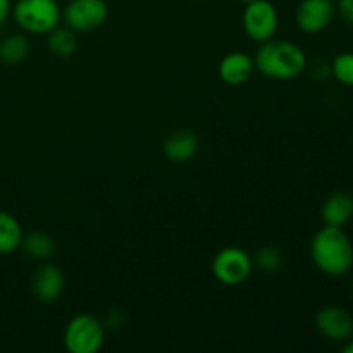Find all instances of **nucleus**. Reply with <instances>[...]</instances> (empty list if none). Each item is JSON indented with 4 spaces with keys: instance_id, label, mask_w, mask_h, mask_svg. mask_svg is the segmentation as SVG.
<instances>
[{
    "instance_id": "nucleus-1",
    "label": "nucleus",
    "mask_w": 353,
    "mask_h": 353,
    "mask_svg": "<svg viewBox=\"0 0 353 353\" xmlns=\"http://www.w3.org/2000/svg\"><path fill=\"white\" fill-rule=\"evenodd\" d=\"M310 257L323 274L340 278L353 268V245L343 228H321L310 241Z\"/></svg>"
},
{
    "instance_id": "nucleus-2",
    "label": "nucleus",
    "mask_w": 353,
    "mask_h": 353,
    "mask_svg": "<svg viewBox=\"0 0 353 353\" xmlns=\"http://www.w3.org/2000/svg\"><path fill=\"white\" fill-rule=\"evenodd\" d=\"M254 64L259 72L276 81H290L307 69V55L293 41L271 38L259 45L254 55Z\"/></svg>"
},
{
    "instance_id": "nucleus-3",
    "label": "nucleus",
    "mask_w": 353,
    "mask_h": 353,
    "mask_svg": "<svg viewBox=\"0 0 353 353\" xmlns=\"http://www.w3.org/2000/svg\"><path fill=\"white\" fill-rule=\"evenodd\" d=\"M12 17L24 33L47 34L61 23L62 9L57 0H17Z\"/></svg>"
},
{
    "instance_id": "nucleus-4",
    "label": "nucleus",
    "mask_w": 353,
    "mask_h": 353,
    "mask_svg": "<svg viewBox=\"0 0 353 353\" xmlns=\"http://www.w3.org/2000/svg\"><path fill=\"white\" fill-rule=\"evenodd\" d=\"M105 341V326L92 314H78L64 330V347L71 353H97Z\"/></svg>"
},
{
    "instance_id": "nucleus-5",
    "label": "nucleus",
    "mask_w": 353,
    "mask_h": 353,
    "mask_svg": "<svg viewBox=\"0 0 353 353\" xmlns=\"http://www.w3.org/2000/svg\"><path fill=\"white\" fill-rule=\"evenodd\" d=\"M254 271L252 257L238 247H226L217 252L212 261V274L226 286H238L247 281Z\"/></svg>"
},
{
    "instance_id": "nucleus-6",
    "label": "nucleus",
    "mask_w": 353,
    "mask_h": 353,
    "mask_svg": "<svg viewBox=\"0 0 353 353\" xmlns=\"http://www.w3.org/2000/svg\"><path fill=\"white\" fill-rule=\"evenodd\" d=\"M279 26L278 9L269 0H255L245 6L243 30L254 41H268L274 38Z\"/></svg>"
},
{
    "instance_id": "nucleus-7",
    "label": "nucleus",
    "mask_w": 353,
    "mask_h": 353,
    "mask_svg": "<svg viewBox=\"0 0 353 353\" xmlns=\"http://www.w3.org/2000/svg\"><path fill=\"white\" fill-rule=\"evenodd\" d=\"M109 16V6L105 0H69L62 9V19L65 26L76 33L97 30L105 23Z\"/></svg>"
},
{
    "instance_id": "nucleus-8",
    "label": "nucleus",
    "mask_w": 353,
    "mask_h": 353,
    "mask_svg": "<svg viewBox=\"0 0 353 353\" xmlns=\"http://www.w3.org/2000/svg\"><path fill=\"white\" fill-rule=\"evenodd\" d=\"M336 6L333 0H300L295 12L296 26L303 33H321L334 19Z\"/></svg>"
},
{
    "instance_id": "nucleus-9",
    "label": "nucleus",
    "mask_w": 353,
    "mask_h": 353,
    "mask_svg": "<svg viewBox=\"0 0 353 353\" xmlns=\"http://www.w3.org/2000/svg\"><path fill=\"white\" fill-rule=\"evenodd\" d=\"M316 330L334 343L348 341L353 336V317L343 307L326 305L316 314Z\"/></svg>"
},
{
    "instance_id": "nucleus-10",
    "label": "nucleus",
    "mask_w": 353,
    "mask_h": 353,
    "mask_svg": "<svg viewBox=\"0 0 353 353\" xmlns=\"http://www.w3.org/2000/svg\"><path fill=\"white\" fill-rule=\"evenodd\" d=\"M64 274L61 268L45 261L31 276V292L40 302L52 303L64 292Z\"/></svg>"
},
{
    "instance_id": "nucleus-11",
    "label": "nucleus",
    "mask_w": 353,
    "mask_h": 353,
    "mask_svg": "<svg viewBox=\"0 0 353 353\" xmlns=\"http://www.w3.org/2000/svg\"><path fill=\"white\" fill-rule=\"evenodd\" d=\"M200 148V140L192 130L172 131L162 143V152L165 157L176 164L192 161Z\"/></svg>"
},
{
    "instance_id": "nucleus-12",
    "label": "nucleus",
    "mask_w": 353,
    "mask_h": 353,
    "mask_svg": "<svg viewBox=\"0 0 353 353\" xmlns=\"http://www.w3.org/2000/svg\"><path fill=\"white\" fill-rule=\"evenodd\" d=\"M255 64L254 57L245 52H231L219 62V76L226 85L238 86L250 79Z\"/></svg>"
},
{
    "instance_id": "nucleus-13",
    "label": "nucleus",
    "mask_w": 353,
    "mask_h": 353,
    "mask_svg": "<svg viewBox=\"0 0 353 353\" xmlns=\"http://www.w3.org/2000/svg\"><path fill=\"white\" fill-rule=\"evenodd\" d=\"M324 224L343 228L353 217V195L348 192H336L326 199L321 209Z\"/></svg>"
},
{
    "instance_id": "nucleus-14",
    "label": "nucleus",
    "mask_w": 353,
    "mask_h": 353,
    "mask_svg": "<svg viewBox=\"0 0 353 353\" xmlns=\"http://www.w3.org/2000/svg\"><path fill=\"white\" fill-rule=\"evenodd\" d=\"M19 248L30 259L45 262L55 254V241L45 231H30V233L23 234Z\"/></svg>"
},
{
    "instance_id": "nucleus-15",
    "label": "nucleus",
    "mask_w": 353,
    "mask_h": 353,
    "mask_svg": "<svg viewBox=\"0 0 353 353\" xmlns=\"http://www.w3.org/2000/svg\"><path fill=\"white\" fill-rule=\"evenodd\" d=\"M23 240L21 224L12 214L0 210V255L12 254L17 250Z\"/></svg>"
},
{
    "instance_id": "nucleus-16",
    "label": "nucleus",
    "mask_w": 353,
    "mask_h": 353,
    "mask_svg": "<svg viewBox=\"0 0 353 353\" xmlns=\"http://www.w3.org/2000/svg\"><path fill=\"white\" fill-rule=\"evenodd\" d=\"M30 54V40L21 33L9 34L0 41V62L6 65H17Z\"/></svg>"
},
{
    "instance_id": "nucleus-17",
    "label": "nucleus",
    "mask_w": 353,
    "mask_h": 353,
    "mask_svg": "<svg viewBox=\"0 0 353 353\" xmlns=\"http://www.w3.org/2000/svg\"><path fill=\"white\" fill-rule=\"evenodd\" d=\"M47 45L48 50L57 57H71L78 50V37L71 28L57 26L47 33Z\"/></svg>"
},
{
    "instance_id": "nucleus-18",
    "label": "nucleus",
    "mask_w": 353,
    "mask_h": 353,
    "mask_svg": "<svg viewBox=\"0 0 353 353\" xmlns=\"http://www.w3.org/2000/svg\"><path fill=\"white\" fill-rule=\"evenodd\" d=\"M252 262H254V268H257L264 274H276L285 265V255L276 245H265L255 252Z\"/></svg>"
},
{
    "instance_id": "nucleus-19",
    "label": "nucleus",
    "mask_w": 353,
    "mask_h": 353,
    "mask_svg": "<svg viewBox=\"0 0 353 353\" xmlns=\"http://www.w3.org/2000/svg\"><path fill=\"white\" fill-rule=\"evenodd\" d=\"M331 72L341 85L353 86V52H343L331 62Z\"/></svg>"
},
{
    "instance_id": "nucleus-20",
    "label": "nucleus",
    "mask_w": 353,
    "mask_h": 353,
    "mask_svg": "<svg viewBox=\"0 0 353 353\" xmlns=\"http://www.w3.org/2000/svg\"><path fill=\"white\" fill-rule=\"evenodd\" d=\"M336 12L343 19V23L353 26V0H338Z\"/></svg>"
},
{
    "instance_id": "nucleus-21",
    "label": "nucleus",
    "mask_w": 353,
    "mask_h": 353,
    "mask_svg": "<svg viewBox=\"0 0 353 353\" xmlns=\"http://www.w3.org/2000/svg\"><path fill=\"white\" fill-rule=\"evenodd\" d=\"M10 14H12V3H10V0H0V24L6 23Z\"/></svg>"
},
{
    "instance_id": "nucleus-22",
    "label": "nucleus",
    "mask_w": 353,
    "mask_h": 353,
    "mask_svg": "<svg viewBox=\"0 0 353 353\" xmlns=\"http://www.w3.org/2000/svg\"><path fill=\"white\" fill-rule=\"evenodd\" d=\"M343 352L345 353H353V340H352V338H350V341H348V343L343 347Z\"/></svg>"
},
{
    "instance_id": "nucleus-23",
    "label": "nucleus",
    "mask_w": 353,
    "mask_h": 353,
    "mask_svg": "<svg viewBox=\"0 0 353 353\" xmlns=\"http://www.w3.org/2000/svg\"><path fill=\"white\" fill-rule=\"evenodd\" d=\"M241 3H245V6H247V3H250V2H255V0H240Z\"/></svg>"
}]
</instances>
